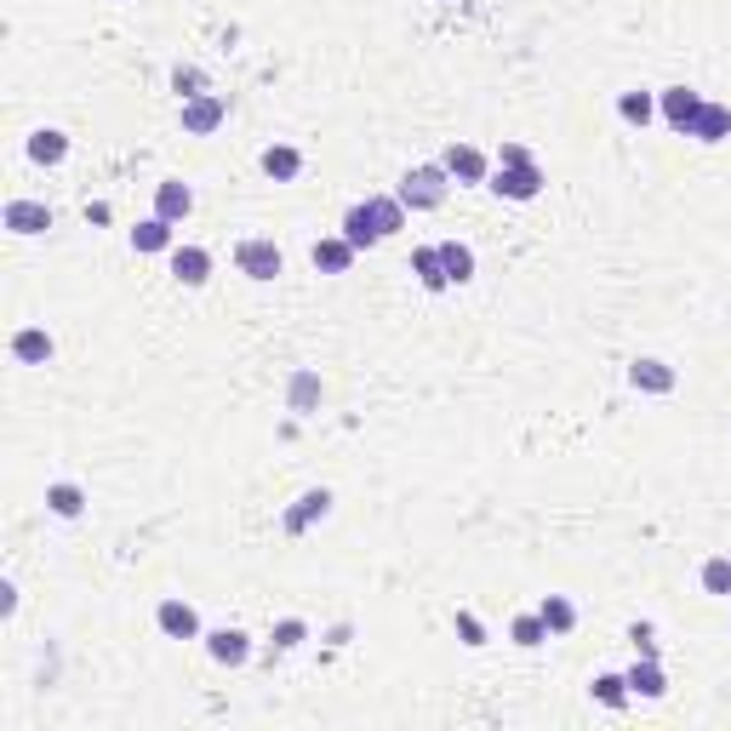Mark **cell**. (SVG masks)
Here are the masks:
<instances>
[{"mask_svg": "<svg viewBox=\"0 0 731 731\" xmlns=\"http://www.w3.org/2000/svg\"><path fill=\"white\" fill-rule=\"evenodd\" d=\"M126 241H131V252L160 257V252H172V246H178V223H166V218H155V212H149V218L126 235Z\"/></svg>", "mask_w": 731, "mask_h": 731, "instance_id": "obj_17", "label": "cell"}, {"mask_svg": "<svg viewBox=\"0 0 731 731\" xmlns=\"http://www.w3.org/2000/svg\"><path fill=\"white\" fill-rule=\"evenodd\" d=\"M441 166H446V178L457 183V189H486V178H491V155L486 149H475V144H446L441 149Z\"/></svg>", "mask_w": 731, "mask_h": 731, "instance_id": "obj_4", "label": "cell"}, {"mask_svg": "<svg viewBox=\"0 0 731 731\" xmlns=\"http://www.w3.org/2000/svg\"><path fill=\"white\" fill-rule=\"evenodd\" d=\"M435 246H441V263H446L452 286H469L475 280V246L469 241H435Z\"/></svg>", "mask_w": 731, "mask_h": 731, "instance_id": "obj_26", "label": "cell"}, {"mask_svg": "<svg viewBox=\"0 0 731 731\" xmlns=\"http://www.w3.org/2000/svg\"><path fill=\"white\" fill-rule=\"evenodd\" d=\"M326 515H331V491L326 486H309V491L292 497V509L280 515V531H286V538H304V531H315Z\"/></svg>", "mask_w": 731, "mask_h": 731, "instance_id": "obj_7", "label": "cell"}, {"mask_svg": "<svg viewBox=\"0 0 731 731\" xmlns=\"http://www.w3.org/2000/svg\"><path fill=\"white\" fill-rule=\"evenodd\" d=\"M589 697H594V703H606V709H628V703H635V691H628L623 675H594L589 680Z\"/></svg>", "mask_w": 731, "mask_h": 731, "instance_id": "obj_30", "label": "cell"}, {"mask_svg": "<svg viewBox=\"0 0 731 731\" xmlns=\"http://www.w3.org/2000/svg\"><path fill=\"white\" fill-rule=\"evenodd\" d=\"M0 229H7V235H46L52 229V206L46 201H7V212H0Z\"/></svg>", "mask_w": 731, "mask_h": 731, "instance_id": "obj_11", "label": "cell"}, {"mask_svg": "<svg viewBox=\"0 0 731 731\" xmlns=\"http://www.w3.org/2000/svg\"><path fill=\"white\" fill-rule=\"evenodd\" d=\"M697 583H703V594H714V601H731V554H709L703 566H697Z\"/></svg>", "mask_w": 731, "mask_h": 731, "instance_id": "obj_28", "label": "cell"}, {"mask_svg": "<svg viewBox=\"0 0 731 731\" xmlns=\"http://www.w3.org/2000/svg\"><path fill=\"white\" fill-rule=\"evenodd\" d=\"M491 160H497V166H520V160H531V149H526V144H504Z\"/></svg>", "mask_w": 731, "mask_h": 731, "instance_id": "obj_37", "label": "cell"}, {"mask_svg": "<svg viewBox=\"0 0 731 731\" xmlns=\"http://www.w3.org/2000/svg\"><path fill=\"white\" fill-rule=\"evenodd\" d=\"M189 212H194V189H189L183 178L155 183V218H166V223H189Z\"/></svg>", "mask_w": 731, "mask_h": 731, "instance_id": "obj_18", "label": "cell"}, {"mask_svg": "<svg viewBox=\"0 0 731 731\" xmlns=\"http://www.w3.org/2000/svg\"><path fill=\"white\" fill-rule=\"evenodd\" d=\"M623 680H628V691H635L640 703H663V697H669V675H663L657 657H635L623 669Z\"/></svg>", "mask_w": 731, "mask_h": 731, "instance_id": "obj_13", "label": "cell"}, {"mask_svg": "<svg viewBox=\"0 0 731 731\" xmlns=\"http://www.w3.org/2000/svg\"><path fill=\"white\" fill-rule=\"evenodd\" d=\"M452 628H457V640L469 646V651H480V646H486V623H480L475 612H457V617H452Z\"/></svg>", "mask_w": 731, "mask_h": 731, "instance_id": "obj_34", "label": "cell"}, {"mask_svg": "<svg viewBox=\"0 0 731 731\" xmlns=\"http://www.w3.org/2000/svg\"><path fill=\"white\" fill-rule=\"evenodd\" d=\"M394 194H401L406 212H441L452 201V178H446L441 160H417V166H406V178L394 183Z\"/></svg>", "mask_w": 731, "mask_h": 731, "instance_id": "obj_1", "label": "cell"}, {"mask_svg": "<svg viewBox=\"0 0 731 731\" xmlns=\"http://www.w3.org/2000/svg\"><path fill=\"white\" fill-rule=\"evenodd\" d=\"M46 515H57V520H81V515H86V486H75V480H52V486H46Z\"/></svg>", "mask_w": 731, "mask_h": 731, "instance_id": "obj_25", "label": "cell"}, {"mask_svg": "<svg viewBox=\"0 0 731 731\" xmlns=\"http://www.w3.org/2000/svg\"><path fill=\"white\" fill-rule=\"evenodd\" d=\"M543 166L538 160H520V166H491V178H486V189L497 194V201H515V206H531L543 194Z\"/></svg>", "mask_w": 731, "mask_h": 731, "instance_id": "obj_2", "label": "cell"}, {"mask_svg": "<svg viewBox=\"0 0 731 731\" xmlns=\"http://www.w3.org/2000/svg\"><path fill=\"white\" fill-rule=\"evenodd\" d=\"M155 628L166 640H206V628H201V612H194L183 594H166V601L155 606Z\"/></svg>", "mask_w": 731, "mask_h": 731, "instance_id": "obj_6", "label": "cell"}, {"mask_svg": "<svg viewBox=\"0 0 731 731\" xmlns=\"http://www.w3.org/2000/svg\"><path fill=\"white\" fill-rule=\"evenodd\" d=\"M257 166L275 183H297V178H304V149H297V144H269V149L257 155Z\"/></svg>", "mask_w": 731, "mask_h": 731, "instance_id": "obj_19", "label": "cell"}, {"mask_svg": "<svg viewBox=\"0 0 731 731\" xmlns=\"http://www.w3.org/2000/svg\"><path fill=\"white\" fill-rule=\"evenodd\" d=\"M538 617L549 623V635H554V640L578 628V606L566 601V594H543V601H538Z\"/></svg>", "mask_w": 731, "mask_h": 731, "instance_id": "obj_27", "label": "cell"}, {"mask_svg": "<svg viewBox=\"0 0 731 731\" xmlns=\"http://www.w3.org/2000/svg\"><path fill=\"white\" fill-rule=\"evenodd\" d=\"M206 657L218 669H246L252 663V635L246 628H206Z\"/></svg>", "mask_w": 731, "mask_h": 731, "instance_id": "obj_10", "label": "cell"}, {"mask_svg": "<svg viewBox=\"0 0 731 731\" xmlns=\"http://www.w3.org/2000/svg\"><path fill=\"white\" fill-rule=\"evenodd\" d=\"M617 120H628V126H651L657 120V92H623L617 97Z\"/></svg>", "mask_w": 731, "mask_h": 731, "instance_id": "obj_29", "label": "cell"}, {"mask_svg": "<svg viewBox=\"0 0 731 731\" xmlns=\"http://www.w3.org/2000/svg\"><path fill=\"white\" fill-rule=\"evenodd\" d=\"M366 212H372V223H378V235L383 241H394V235H401V229H406V206H401V194H366Z\"/></svg>", "mask_w": 731, "mask_h": 731, "instance_id": "obj_22", "label": "cell"}, {"mask_svg": "<svg viewBox=\"0 0 731 731\" xmlns=\"http://www.w3.org/2000/svg\"><path fill=\"white\" fill-rule=\"evenodd\" d=\"M18 617V583L7 578V583H0V623H12Z\"/></svg>", "mask_w": 731, "mask_h": 731, "instance_id": "obj_36", "label": "cell"}, {"mask_svg": "<svg viewBox=\"0 0 731 731\" xmlns=\"http://www.w3.org/2000/svg\"><path fill=\"white\" fill-rule=\"evenodd\" d=\"M354 246L343 241V235H320L315 246H309V263H315V275H349L354 269Z\"/></svg>", "mask_w": 731, "mask_h": 731, "instance_id": "obj_15", "label": "cell"}, {"mask_svg": "<svg viewBox=\"0 0 731 731\" xmlns=\"http://www.w3.org/2000/svg\"><path fill=\"white\" fill-rule=\"evenodd\" d=\"M178 120H183V131H189V138H212V131L229 120V97H218V92H206V97H189V104L178 109Z\"/></svg>", "mask_w": 731, "mask_h": 731, "instance_id": "obj_9", "label": "cell"}, {"mask_svg": "<svg viewBox=\"0 0 731 731\" xmlns=\"http://www.w3.org/2000/svg\"><path fill=\"white\" fill-rule=\"evenodd\" d=\"M628 646H635V657H657V640H651V623H628Z\"/></svg>", "mask_w": 731, "mask_h": 731, "instance_id": "obj_35", "label": "cell"}, {"mask_svg": "<svg viewBox=\"0 0 731 731\" xmlns=\"http://www.w3.org/2000/svg\"><path fill=\"white\" fill-rule=\"evenodd\" d=\"M697 109H703V92H697V86H663L657 92V120L669 131H680V138H691Z\"/></svg>", "mask_w": 731, "mask_h": 731, "instance_id": "obj_5", "label": "cell"}, {"mask_svg": "<svg viewBox=\"0 0 731 731\" xmlns=\"http://www.w3.org/2000/svg\"><path fill=\"white\" fill-rule=\"evenodd\" d=\"M691 138L697 144H725L731 138V109L725 104H714V97H703V109H697V126H691Z\"/></svg>", "mask_w": 731, "mask_h": 731, "instance_id": "obj_23", "label": "cell"}, {"mask_svg": "<svg viewBox=\"0 0 731 731\" xmlns=\"http://www.w3.org/2000/svg\"><path fill=\"white\" fill-rule=\"evenodd\" d=\"M412 275L423 292H452V275H446V263H441V246H412Z\"/></svg>", "mask_w": 731, "mask_h": 731, "instance_id": "obj_21", "label": "cell"}, {"mask_svg": "<svg viewBox=\"0 0 731 731\" xmlns=\"http://www.w3.org/2000/svg\"><path fill=\"white\" fill-rule=\"evenodd\" d=\"M315 406H320V372H309V366H297V372H292V383H286V412L309 417Z\"/></svg>", "mask_w": 731, "mask_h": 731, "instance_id": "obj_24", "label": "cell"}, {"mask_svg": "<svg viewBox=\"0 0 731 731\" xmlns=\"http://www.w3.org/2000/svg\"><path fill=\"white\" fill-rule=\"evenodd\" d=\"M52 354H57V338L46 326H18L12 331V360L18 366H52Z\"/></svg>", "mask_w": 731, "mask_h": 731, "instance_id": "obj_14", "label": "cell"}, {"mask_svg": "<svg viewBox=\"0 0 731 731\" xmlns=\"http://www.w3.org/2000/svg\"><path fill=\"white\" fill-rule=\"evenodd\" d=\"M628 389L635 394H675L680 372L669 360H657V354H640V360H628Z\"/></svg>", "mask_w": 731, "mask_h": 731, "instance_id": "obj_8", "label": "cell"}, {"mask_svg": "<svg viewBox=\"0 0 731 731\" xmlns=\"http://www.w3.org/2000/svg\"><path fill=\"white\" fill-rule=\"evenodd\" d=\"M509 640H515L520 651H538V646H543V640H554V635H549V623H543L538 612H520V617L509 623Z\"/></svg>", "mask_w": 731, "mask_h": 731, "instance_id": "obj_31", "label": "cell"}, {"mask_svg": "<svg viewBox=\"0 0 731 731\" xmlns=\"http://www.w3.org/2000/svg\"><path fill=\"white\" fill-rule=\"evenodd\" d=\"M304 640H309V623L304 617H280L275 623V651H297Z\"/></svg>", "mask_w": 731, "mask_h": 731, "instance_id": "obj_33", "label": "cell"}, {"mask_svg": "<svg viewBox=\"0 0 731 731\" xmlns=\"http://www.w3.org/2000/svg\"><path fill=\"white\" fill-rule=\"evenodd\" d=\"M23 155L35 166H63V160H70V131H63V126H35V131H29V144H23Z\"/></svg>", "mask_w": 731, "mask_h": 731, "instance_id": "obj_16", "label": "cell"}, {"mask_svg": "<svg viewBox=\"0 0 731 731\" xmlns=\"http://www.w3.org/2000/svg\"><path fill=\"white\" fill-rule=\"evenodd\" d=\"M166 257H172V280H178L183 292H201V286L212 280V252H206V246H172Z\"/></svg>", "mask_w": 731, "mask_h": 731, "instance_id": "obj_12", "label": "cell"}, {"mask_svg": "<svg viewBox=\"0 0 731 731\" xmlns=\"http://www.w3.org/2000/svg\"><path fill=\"white\" fill-rule=\"evenodd\" d=\"M172 92L183 97V104H189V97H206V70H194V63H178V70H172Z\"/></svg>", "mask_w": 731, "mask_h": 731, "instance_id": "obj_32", "label": "cell"}, {"mask_svg": "<svg viewBox=\"0 0 731 731\" xmlns=\"http://www.w3.org/2000/svg\"><path fill=\"white\" fill-rule=\"evenodd\" d=\"M338 235H343L354 252H378V246H383V235H378L372 212H366V201H354V206L343 212V229H338Z\"/></svg>", "mask_w": 731, "mask_h": 731, "instance_id": "obj_20", "label": "cell"}, {"mask_svg": "<svg viewBox=\"0 0 731 731\" xmlns=\"http://www.w3.org/2000/svg\"><path fill=\"white\" fill-rule=\"evenodd\" d=\"M235 269H241L246 280H257V286H269V280H280V275H286V252H280L275 241L252 235V241H241V246H235Z\"/></svg>", "mask_w": 731, "mask_h": 731, "instance_id": "obj_3", "label": "cell"}]
</instances>
